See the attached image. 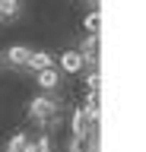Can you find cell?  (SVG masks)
<instances>
[{
	"label": "cell",
	"instance_id": "obj_1",
	"mask_svg": "<svg viewBox=\"0 0 146 152\" xmlns=\"http://www.w3.org/2000/svg\"><path fill=\"white\" fill-rule=\"evenodd\" d=\"M29 117L38 124H51L57 117V102H51L48 95H38V98H32L29 102Z\"/></svg>",
	"mask_w": 146,
	"mask_h": 152
},
{
	"label": "cell",
	"instance_id": "obj_2",
	"mask_svg": "<svg viewBox=\"0 0 146 152\" xmlns=\"http://www.w3.org/2000/svg\"><path fill=\"white\" fill-rule=\"evenodd\" d=\"M29 54H32V48L10 45V48H7V64H13V66H29Z\"/></svg>",
	"mask_w": 146,
	"mask_h": 152
},
{
	"label": "cell",
	"instance_id": "obj_3",
	"mask_svg": "<svg viewBox=\"0 0 146 152\" xmlns=\"http://www.w3.org/2000/svg\"><path fill=\"white\" fill-rule=\"evenodd\" d=\"M83 64H86V60H83V57H79V51H64V54H60V70H64V73H79V70H83Z\"/></svg>",
	"mask_w": 146,
	"mask_h": 152
},
{
	"label": "cell",
	"instance_id": "obj_4",
	"mask_svg": "<svg viewBox=\"0 0 146 152\" xmlns=\"http://www.w3.org/2000/svg\"><path fill=\"white\" fill-rule=\"evenodd\" d=\"M70 127H73V136H89L95 124L83 114V108H76V111H73V124H70Z\"/></svg>",
	"mask_w": 146,
	"mask_h": 152
},
{
	"label": "cell",
	"instance_id": "obj_5",
	"mask_svg": "<svg viewBox=\"0 0 146 152\" xmlns=\"http://www.w3.org/2000/svg\"><path fill=\"white\" fill-rule=\"evenodd\" d=\"M79 57H83V60H89L92 66L98 64V35H89V38H86V45L79 48Z\"/></svg>",
	"mask_w": 146,
	"mask_h": 152
},
{
	"label": "cell",
	"instance_id": "obj_6",
	"mask_svg": "<svg viewBox=\"0 0 146 152\" xmlns=\"http://www.w3.org/2000/svg\"><path fill=\"white\" fill-rule=\"evenodd\" d=\"M38 86L41 89H57L60 86V76L54 66H45V70H38Z\"/></svg>",
	"mask_w": 146,
	"mask_h": 152
},
{
	"label": "cell",
	"instance_id": "obj_7",
	"mask_svg": "<svg viewBox=\"0 0 146 152\" xmlns=\"http://www.w3.org/2000/svg\"><path fill=\"white\" fill-rule=\"evenodd\" d=\"M29 66L32 70H45V66H54V57L48 51H32L29 54Z\"/></svg>",
	"mask_w": 146,
	"mask_h": 152
},
{
	"label": "cell",
	"instance_id": "obj_8",
	"mask_svg": "<svg viewBox=\"0 0 146 152\" xmlns=\"http://www.w3.org/2000/svg\"><path fill=\"white\" fill-rule=\"evenodd\" d=\"M83 114H86V117H89L92 124L98 121V92H95V89H92V92L86 95V111H83Z\"/></svg>",
	"mask_w": 146,
	"mask_h": 152
},
{
	"label": "cell",
	"instance_id": "obj_9",
	"mask_svg": "<svg viewBox=\"0 0 146 152\" xmlns=\"http://www.w3.org/2000/svg\"><path fill=\"white\" fill-rule=\"evenodd\" d=\"M83 28H86L89 35H98V28H102V13H98V10H92V13L83 19Z\"/></svg>",
	"mask_w": 146,
	"mask_h": 152
},
{
	"label": "cell",
	"instance_id": "obj_10",
	"mask_svg": "<svg viewBox=\"0 0 146 152\" xmlns=\"http://www.w3.org/2000/svg\"><path fill=\"white\" fill-rule=\"evenodd\" d=\"M19 13V0H0V19H13Z\"/></svg>",
	"mask_w": 146,
	"mask_h": 152
},
{
	"label": "cell",
	"instance_id": "obj_11",
	"mask_svg": "<svg viewBox=\"0 0 146 152\" xmlns=\"http://www.w3.org/2000/svg\"><path fill=\"white\" fill-rule=\"evenodd\" d=\"M26 146H29V136H26V133H16V136L7 142V152H22Z\"/></svg>",
	"mask_w": 146,
	"mask_h": 152
},
{
	"label": "cell",
	"instance_id": "obj_12",
	"mask_svg": "<svg viewBox=\"0 0 146 152\" xmlns=\"http://www.w3.org/2000/svg\"><path fill=\"white\" fill-rule=\"evenodd\" d=\"M86 83H89V89H95V92H98V86H102V73H98L95 66L86 73Z\"/></svg>",
	"mask_w": 146,
	"mask_h": 152
},
{
	"label": "cell",
	"instance_id": "obj_13",
	"mask_svg": "<svg viewBox=\"0 0 146 152\" xmlns=\"http://www.w3.org/2000/svg\"><path fill=\"white\" fill-rule=\"evenodd\" d=\"M32 149H35V152H51V140H48V136H38V140L32 142Z\"/></svg>",
	"mask_w": 146,
	"mask_h": 152
},
{
	"label": "cell",
	"instance_id": "obj_14",
	"mask_svg": "<svg viewBox=\"0 0 146 152\" xmlns=\"http://www.w3.org/2000/svg\"><path fill=\"white\" fill-rule=\"evenodd\" d=\"M22 152H35V149H32V142H29V146H26V149H22Z\"/></svg>",
	"mask_w": 146,
	"mask_h": 152
},
{
	"label": "cell",
	"instance_id": "obj_15",
	"mask_svg": "<svg viewBox=\"0 0 146 152\" xmlns=\"http://www.w3.org/2000/svg\"><path fill=\"white\" fill-rule=\"evenodd\" d=\"M86 3H92V7H98V0H86Z\"/></svg>",
	"mask_w": 146,
	"mask_h": 152
}]
</instances>
